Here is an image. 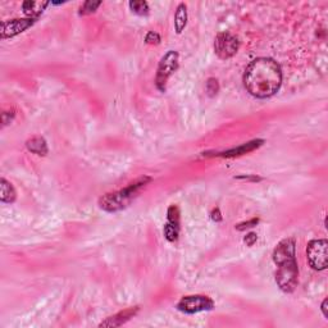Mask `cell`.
Wrapping results in <instances>:
<instances>
[{
  "label": "cell",
  "mask_w": 328,
  "mask_h": 328,
  "mask_svg": "<svg viewBox=\"0 0 328 328\" xmlns=\"http://www.w3.org/2000/svg\"><path fill=\"white\" fill-rule=\"evenodd\" d=\"M282 83L280 64L271 58H258L247 66L244 75L246 90L255 98L265 99L275 95Z\"/></svg>",
  "instance_id": "6da1fadb"
},
{
  "label": "cell",
  "mask_w": 328,
  "mask_h": 328,
  "mask_svg": "<svg viewBox=\"0 0 328 328\" xmlns=\"http://www.w3.org/2000/svg\"><path fill=\"white\" fill-rule=\"evenodd\" d=\"M152 181V178L148 176H144L139 180H136L135 182L129 183L126 189L116 191V193H111L100 198L99 200V206L103 210L109 211V213H114V211L122 210V209L127 208L131 202L135 199L136 196L139 195L144 187Z\"/></svg>",
  "instance_id": "7a4b0ae2"
},
{
  "label": "cell",
  "mask_w": 328,
  "mask_h": 328,
  "mask_svg": "<svg viewBox=\"0 0 328 328\" xmlns=\"http://www.w3.org/2000/svg\"><path fill=\"white\" fill-rule=\"evenodd\" d=\"M297 277H299V269H297V263L295 259L278 265L276 282L284 292H292L295 290L297 285Z\"/></svg>",
  "instance_id": "3957f363"
},
{
  "label": "cell",
  "mask_w": 328,
  "mask_h": 328,
  "mask_svg": "<svg viewBox=\"0 0 328 328\" xmlns=\"http://www.w3.org/2000/svg\"><path fill=\"white\" fill-rule=\"evenodd\" d=\"M306 256L309 264L316 271H325L328 264V243L327 240H313L308 244Z\"/></svg>",
  "instance_id": "277c9868"
},
{
  "label": "cell",
  "mask_w": 328,
  "mask_h": 328,
  "mask_svg": "<svg viewBox=\"0 0 328 328\" xmlns=\"http://www.w3.org/2000/svg\"><path fill=\"white\" fill-rule=\"evenodd\" d=\"M178 67V53L174 50H169L163 58H162L161 63L158 67V72H157V79H155V83L157 87L164 91L165 90V85L167 81L172 73L177 70Z\"/></svg>",
  "instance_id": "5b68a950"
},
{
  "label": "cell",
  "mask_w": 328,
  "mask_h": 328,
  "mask_svg": "<svg viewBox=\"0 0 328 328\" xmlns=\"http://www.w3.org/2000/svg\"><path fill=\"white\" fill-rule=\"evenodd\" d=\"M239 47H240V41L230 32H221L215 38L214 50L221 59H228L234 57L239 50Z\"/></svg>",
  "instance_id": "8992f818"
},
{
  "label": "cell",
  "mask_w": 328,
  "mask_h": 328,
  "mask_svg": "<svg viewBox=\"0 0 328 328\" xmlns=\"http://www.w3.org/2000/svg\"><path fill=\"white\" fill-rule=\"evenodd\" d=\"M214 303L213 300L208 296L203 295H191V296H185L177 304V309L186 314H194V313L204 312V310L213 309Z\"/></svg>",
  "instance_id": "52a82bcc"
},
{
  "label": "cell",
  "mask_w": 328,
  "mask_h": 328,
  "mask_svg": "<svg viewBox=\"0 0 328 328\" xmlns=\"http://www.w3.org/2000/svg\"><path fill=\"white\" fill-rule=\"evenodd\" d=\"M35 22L34 18H25V19H12V21H4L1 22V29H0V36L1 39L13 38L18 35L21 32L30 29Z\"/></svg>",
  "instance_id": "ba28073f"
},
{
  "label": "cell",
  "mask_w": 328,
  "mask_h": 328,
  "mask_svg": "<svg viewBox=\"0 0 328 328\" xmlns=\"http://www.w3.org/2000/svg\"><path fill=\"white\" fill-rule=\"evenodd\" d=\"M295 259V241L293 239H285L273 250V260L277 265Z\"/></svg>",
  "instance_id": "9c48e42d"
},
{
  "label": "cell",
  "mask_w": 328,
  "mask_h": 328,
  "mask_svg": "<svg viewBox=\"0 0 328 328\" xmlns=\"http://www.w3.org/2000/svg\"><path fill=\"white\" fill-rule=\"evenodd\" d=\"M137 312H139V308H137V306L123 310V312L117 313V314H114V316L105 319L104 322L100 323V327H120V326L128 322L131 318H133V317L137 314Z\"/></svg>",
  "instance_id": "30bf717a"
},
{
  "label": "cell",
  "mask_w": 328,
  "mask_h": 328,
  "mask_svg": "<svg viewBox=\"0 0 328 328\" xmlns=\"http://www.w3.org/2000/svg\"><path fill=\"white\" fill-rule=\"evenodd\" d=\"M263 140H252L250 142H246L244 145L239 146L236 149H231V150H227V152L219 153L217 154L218 157H223V158H234V157H240V155L247 154V153L254 152L255 149L260 148L263 145Z\"/></svg>",
  "instance_id": "8fae6325"
},
{
  "label": "cell",
  "mask_w": 328,
  "mask_h": 328,
  "mask_svg": "<svg viewBox=\"0 0 328 328\" xmlns=\"http://www.w3.org/2000/svg\"><path fill=\"white\" fill-rule=\"evenodd\" d=\"M46 5L47 1H25L22 4V9L26 16H29V18H35L44 12Z\"/></svg>",
  "instance_id": "7c38bea8"
},
{
  "label": "cell",
  "mask_w": 328,
  "mask_h": 328,
  "mask_svg": "<svg viewBox=\"0 0 328 328\" xmlns=\"http://www.w3.org/2000/svg\"><path fill=\"white\" fill-rule=\"evenodd\" d=\"M26 146L30 152L38 155H46L47 154V145L42 137H32L31 140L26 142Z\"/></svg>",
  "instance_id": "4fadbf2b"
},
{
  "label": "cell",
  "mask_w": 328,
  "mask_h": 328,
  "mask_svg": "<svg viewBox=\"0 0 328 328\" xmlns=\"http://www.w3.org/2000/svg\"><path fill=\"white\" fill-rule=\"evenodd\" d=\"M0 186H1V195H0V200L3 203H13L16 200V190L12 186V183H9L5 178L0 180Z\"/></svg>",
  "instance_id": "5bb4252c"
},
{
  "label": "cell",
  "mask_w": 328,
  "mask_h": 328,
  "mask_svg": "<svg viewBox=\"0 0 328 328\" xmlns=\"http://www.w3.org/2000/svg\"><path fill=\"white\" fill-rule=\"evenodd\" d=\"M187 23V9L186 5L181 3L180 5L177 6L176 14H174V26H176V31L180 34L182 30L185 29V26Z\"/></svg>",
  "instance_id": "9a60e30c"
},
{
  "label": "cell",
  "mask_w": 328,
  "mask_h": 328,
  "mask_svg": "<svg viewBox=\"0 0 328 328\" xmlns=\"http://www.w3.org/2000/svg\"><path fill=\"white\" fill-rule=\"evenodd\" d=\"M129 8L139 16H146L149 13V5L146 1H129Z\"/></svg>",
  "instance_id": "2e32d148"
},
{
  "label": "cell",
  "mask_w": 328,
  "mask_h": 328,
  "mask_svg": "<svg viewBox=\"0 0 328 328\" xmlns=\"http://www.w3.org/2000/svg\"><path fill=\"white\" fill-rule=\"evenodd\" d=\"M168 221H169L170 224L178 227V224H180V209L177 208L176 205H170L169 209H168Z\"/></svg>",
  "instance_id": "e0dca14e"
},
{
  "label": "cell",
  "mask_w": 328,
  "mask_h": 328,
  "mask_svg": "<svg viewBox=\"0 0 328 328\" xmlns=\"http://www.w3.org/2000/svg\"><path fill=\"white\" fill-rule=\"evenodd\" d=\"M164 236L168 241H176L178 237V227L173 226V224L167 223L164 226Z\"/></svg>",
  "instance_id": "ac0fdd59"
},
{
  "label": "cell",
  "mask_w": 328,
  "mask_h": 328,
  "mask_svg": "<svg viewBox=\"0 0 328 328\" xmlns=\"http://www.w3.org/2000/svg\"><path fill=\"white\" fill-rule=\"evenodd\" d=\"M101 1H86L80 9V14L81 16H86V14H91L95 10L98 9V6H100Z\"/></svg>",
  "instance_id": "d6986e66"
},
{
  "label": "cell",
  "mask_w": 328,
  "mask_h": 328,
  "mask_svg": "<svg viewBox=\"0 0 328 328\" xmlns=\"http://www.w3.org/2000/svg\"><path fill=\"white\" fill-rule=\"evenodd\" d=\"M219 90V83L215 79H209L206 81V92H208L209 96H214L215 94Z\"/></svg>",
  "instance_id": "ffe728a7"
},
{
  "label": "cell",
  "mask_w": 328,
  "mask_h": 328,
  "mask_svg": "<svg viewBox=\"0 0 328 328\" xmlns=\"http://www.w3.org/2000/svg\"><path fill=\"white\" fill-rule=\"evenodd\" d=\"M259 223V219L258 218H252V219H250V221L247 222H243V223L237 224L236 226V230L239 231H244L246 230V228H251L254 227V226H256V224Z\"/></svg>",
  "instance_id": "44dd1931"
},
{
  "label": "cell",
  "mask_w": 328,
  "mask_h": 328,
  "mask_svg": "<svg viewBox=\"0 0 328 328\" xmlns=\"http://www.w3.org/2000/svg\"><path fill=\"white\" fill-rule=\"evenodd\" d=\"M145 41L148 44H159V42H161V36H159L157 32L152 31L146 35Z\"/></svg>",
  "instance_id": "7402d4cb"
},
{
  "label": "cell",
  "mask_w": 328,
  "mask_h": 328,
  "mask_svg": "<svg viewBox=\"0 0 328 328\" xmlns=\"http://www.w3.org/2000/svg\"><path fill=\"white\" fill-rule=\"evenodd\" d=\"M256 239H258L256 235L252 234V232H250V234H247L245 236V239H244V243H245L247 246H252L254 244L256 243Z\"/></svg>",
  "instance_id": "603a6c76"
},
{
  "label": "cell",
  "mask_w": 328,
  "mask_h": 328,
  "mask_svg": "<svg viewBox=\"0 0 328 328\" xmlns=\"http://www.w3.org/2000/svg\"><path fill=\"white\" fill-rule=\"evenodd\" d=\"M211 219L215 222H221L222 221V215H221V211H219V209L215 208L214 210L211 211Z\"/></svg>",
  "instance_id": "cb8c5ba5"
},
{
  "label": "cell",
  "mask_w": 328,
  "mask_h": 328,
  "mask_svg": "<svg viewBox=\"0 0 328 328\" xmlns=\"http://www.w3.org/2000/svg\"><path fill=\"white\" fill-rule=\"evenodd\" d=\"M327 299H325V301L322 303V312H323V316H325V318H327L328 317V313H327Z\"/></svg>",
  "instance_id": "d4e9b609"
}]
</instances>
